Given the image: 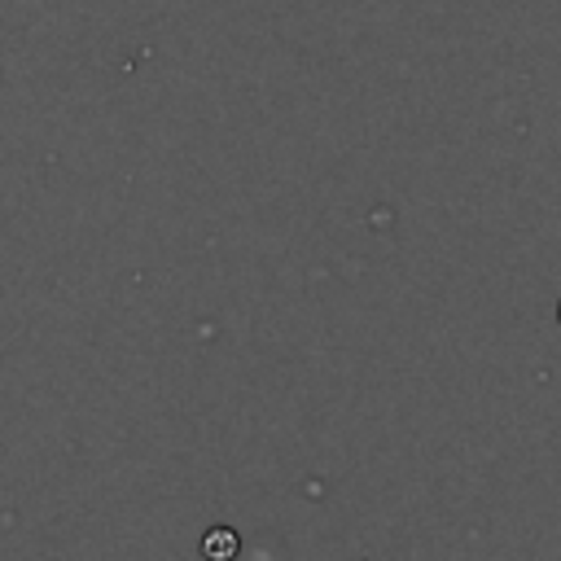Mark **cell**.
<instances>
[{
	"instance_id": "6da1fadb",
	"label": "cell",
	"mask_w": 561,
	"mask_h": 561,
	"mask_svg": "<svg viewBox=\"0 0 561 561\" xmlns=\"http://www.w3.org/2000/svg\"><path fill=\"white\" fill-rule=\"evenodd\" d=\"M237 552H241V535L232 526H210L202 535V557L206 561H232Z\"/></svg>"
},
{
	"instance_id": "7a4b0ae2",
	"label": "cell",
	"mask_w": 561,
	"mask_h": 561,
	"mask_svg": "<svg viewBox=\"0 0 561 561\" xmlns=\"http://www.w3.org/2000/svg\"><path fill=\"white\" fill-rule=\"evenodd\" d=\"M557 316H561V307H557Z\"/></svg>"
}]
</instances>
